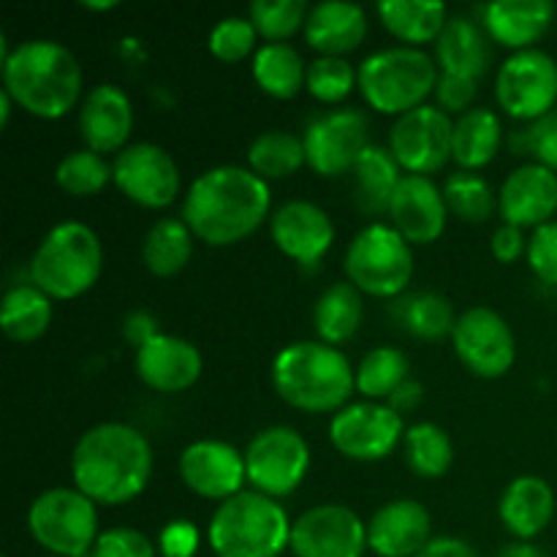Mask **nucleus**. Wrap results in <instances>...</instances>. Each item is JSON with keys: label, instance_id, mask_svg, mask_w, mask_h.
Instances as JSON below:
<instances>
[{"label": "nucleus", "instance_id": "1", "mask_svg": "<svg viewBox=\"0 0 557 557\" xmlns=\"http://www.w3.org/2000/svg\"><path fill=\"white\" fill-rule=\"evenodd\" d=\"M272 207V190L253 169L221 163L201 172L188 185L183 218L196 239L212 248H228L261 228Z\"/></svg>", "mask_w": 557, "mask_h": 557}, {"label": "nucleus", "instance_id": "2", "mask_svg": "<svg viewBox=\"0 0 557 557\" xmlns=\"http://www.w3.org/2000/svg\"><path fill=\"white\" fill-rule=\"evenodd\" d=\"M152 476V446L141 430L101 422L85 430L71 451V479L98 506H125L139 498Z\"/></svg>", "mask_w": 557, "mask_h": 557}, {"label": "nucleus", "instance_id": "3", "mask_svg": "<svg viewBox=\"0 0 557 557\" xmlns=\"http://www.w3.org/2000/svg\"><path fill=\"white\" fill-rule=\"evenodd\" d=\"M3 90L27 114L41 120L65 117L82 103V65L54 38H27L0 60Z\"/></svg>", "mask_w": 557, "mask_h": 557}, {"label": "nucleus", "instance_id": "4", "mask_svg": "<svg viewBox=\"0 0 557 557\" xmlns=\"http://www.w3.org/2000/svg\"><path fill=\"white\" fill-rule=\"evenodd\" d=\"M272 386L286 406L305 413H337L357 392V368L337 346L297 341L272 362Z\"/></svg>", "mask_w": 557, "mask_h": 557}, {"label": "nucleus", "instance_id": "5", "mask_svg": "<svg viewBox=\"0 0 557 557\" xmlns=\"http://www.w3.org/2000/svg\"><path fill=\"white\" fill-rule=\"evenodd\" d=\"M292 525L281 500L243 490L212 511L207 544L215 557H281L292 547Z\"/></svg>", "mask_w": 557, "mask_h": 557}, {"label": "nucleus", "instance_id": "6", "mask_svg": "<svg viewBox=\"0 0 557 557\" xmlns=\"http://www.w3.org/2000/svg\"><path fill=\"white\" fill-rule=\"evenodd\" d=\"M103 272V245L96 228L63 221L49 228L30 256V283L52 299H76Z\"/></svg>", "mask_w": 557, "mask_h": 557}, {"label": "nucleus", "instance_id": "7", "mask_svg": "<svg viewBox=\"0 0 557 557\" xmlns=\"http://www.w3.org/2000/svg\"><path fill=\"white\" fill-rule=\"evenodd\" d=\"M359 90L364 101L381 114H400L422 107L435 92L441 69L422 47H386L359 63Z\"/></svg>", "mask_w": 557, "mask_h": 557}, {"label": "nucleus", "instance_id": "8", "mask_svg": "<svg viewBox=\"0 0 557 557\" xmlns=\"http://www.w3.org/2000/svg\"><path fill=\"white\" fill-rule=\"evenodd\" d=\"M348 283L379 299H397L413 281V245L392 223L373 221L354 234L346 250Z\"/></svg>", "mask_w": 557, "mask_h": 557}, {"label": "nucleus", "instance_id": "9", "mask_svg": "<svg viewBox=\"0 0 557 557\" xmlns=\"http://www.w3.org/2000/svg\"><path fill=\"white\" fill-rule=\"evenodd\" d=\"M27 531L49 555L87 557L101 536L98 504L76 487L44 490L27 509Z\"/></svg>", "mask_w": 557, "mask_h": 557}, {"label": "nucleus", "instance_id": "10", "mask_svg": "<svg viewBox=\"0 0 557 557\" xmlns=\"http://www.w3.org/2000/svg\"><path fill=\"white\" fill-rule=\"evenodd\" d=\"M310 471V446L299 430L272 424L259 430L245 446V473L250 490L281 500L305 482Z\"/></svg>", "mask_w": 557, "mask_h": 557}, {"label": "nucleus", "instance_id": "11", "mask_svg": "<svg viewBox=\"0 0 557 557\" xmlns=\"http://www.w3.org/2000/svg\"><path fill=\"white\" fill-rule=\"evenodd\" d=\"M495 98L509 117L536 123L557 103V60L544 49H520L500 63Z\"/></svg>", "mask_w": 557, "mask_h": 557}, {"label": "nucleus", "instance_id": "12", "mask_svg": "<svg viewBox=\"0 0 557 557\" xmlns=\"http://www.w3.org/2000/svg\"><path fill=\"white\" fill-rule=\"evenodd\" d=\"M403 413L386 403H348L330 419V441L354 462H379L389 457L406 438Z\"/></svg>", "mask_w": 557, "mask_h": 557}, {"label": "nucleus", "instance_id": "13", "mask_svg": "<svg viewBox=\"0 0 557 557\" xmlns=\"http://www.w3.org/2000/svg\"><path fill=\"white\" fill-rule=\"evenodd\" d=\"M112 183L120 194L145 210H166L180 196V166L166 147L131 141L112 161Z\"/></svg>", "mask_w": 557, "mask_h": 557}, {"label": "nucleus", "instance_id": "14", "mask_svg": "<svg viewBox=\"0 0 557 557\" xmlns=\"http://www.w3.org/2000/svg\"><path fill=\"white\" fill-rule=\"evenodd\" d=\"M302 141L308 166L321 177H341L354 172L362 152L373 145L368 114L357 107L330 109L313 117L305 128Z\"/></svg>", "mask_w": 557, "mask_h": 557}, {"label": "nucleus", "instance_id": "15", "mask_svg": "<svg viewBox=\"0 0 557 557\" xmlns=\"http://www.w3.org/2000/svg\"><path fill=\"white\" fill-rule=\"evenodd\" d=\"M457 359L479 379H504L517 362V341L509 321L487 305L462 310L451 332Z\"/></svg>", "mask_w": 557, "mask_h": 557}, {"label": "nucleus", "instance_id": "16", "mask_svg": "<svg viewBox=\"0 0 557 557\" xmlns=\"http://www.w3.org/2000/svg\"><path fill=\"white\" fill-rule=\"evenodd\" d=\"M455 120L438 103L400 114L389 131V150L408 174H433L451 158Z\"/></svg>", "mask_w": 557, "mask_h": 557}, {"label": "nucleus", "instance_id": "17", "mask_svg": "<svg viewBox=\"0 0 557 557\" xmlns=\"http://www.w3.org/2000/svg\"><path fill=\"white\" fill-rule=\"evenodd\" d=\"M294 557H364L368 522L343 504H321L302 511L292 525Z\"/></svg>", "mask_w": 557, "mask_h": 557}, {"label": "nucleus", "instance_id": "18", "mask_svg": "<svg viewBox=\"0 0 557 557\" xmlns=\"http://www.w3.org/2000/svg\"><path fill=\"white\" fill-rule=\"evenodd\" d=\"M180 479L199 498L223 504L248 484L245 451L221 438L194 441L180 455Z\"/></svg>", "mask_w": 557, "mask_h": 557}, {"label": "nucleus", "instance_id": "19", "mask_svg": "<svg viewBox=\"0 0 557 557\" xmlns=\"http://www.w3.org/2000/svg\"><path fill=\"white\" fill-rule=\"evenodd\" d=\"M270 234L283 256L302 267H313L335 243V223L315 201L292 199L272 212Z\"/></svg>", "mask_w": 557, "mask_h": 557}, {"label": "nucleus", "instance_id": "20", "mask_svg": "<svg viewBox=\"0 0 557 557\" xmlns=\"http://www.w3.org/2000/svg\"><path fill=\"white\" fill-rule=\"evenodd\" d=\"M134 368L147 389L161 392V395H180L201 379L205 357L196 343L180 335H169V332H158L145 346L136 348Z\"/></svg>", "mask_w": 557, "mask_h": 557}, {"label": "nucleus", "instance_id": "21", "mask_svg": "<svg viewBox=\"0 0 557 557\" xmlns=\"http://www.w3.org/2000/svg\"><path fill=\"white\" fill-rule=\"evenodd\" d=\"M131 131H134V103L123 87L101 82L85 92L79 103V136L87 150L117 156L131 145Z\"/></svg>", "mask_w": 557, "mask_h": 557}, {"label": "nucleus", "instance_id": "22", "mask_svg": "<svg viewBox=\"0 0 557 557\" xmlns=\"http://www.w3.org/2000/svg\"><path fill=\"white\" fill-rule=\"evenodd\" d=\"M392 226L411 245H430L444 234L449 221L444 188L428 174H403L389 207Z\"/></svg>", "mask_w": 557, "mask_h": 557}, {"label": "nucleus", "instance_id": "23", "mask_svg": "<svg viewBox=\"0 0 557 557\" xmlns=\"http://www.w3.org/2000/svg\"><path fill=\"white\" fill-rule=\"evenodd\" d=\"M433 542V517L419 500L397 498L368 522V547L379 557H419Z\"/></svg>", "mask_w": 557, "mask_h": 557}, {"label": "nucleus", "instance_id": "24", "mask_svg": "<svg viewBox=\"0 0 557 557\" xmlns=\"http://www.w3.org/2000/svg\"><path fill=\"white\" fill-rule=\"evenodd\" d=\"M504 223L520 228H539L557 212V174L542 163H522L506 174L498 196Z\"/></svg>", "mask_w": 557, "mask_h": 557}, {"label": "nucleus", "instance_id": "25", "mask_svg": "<svg viewBox=\"0 0 557 557\" xmlns=\"http://www.w3.org/2000/svg\"><path fill=\"white\" fill-rule=\"evenodd\" d=\"M370 22L364 5L351 0H321L310 5L305 22V41L319 54L346 58L368 38Z\"/></svg>", "mask_w": 557, "mask_h": 557}, {"label": "nucleus", "instance_id": "26", "mask_svg": "<svg viewBox=\"0 0 557 557\" xmlns=\"http://www.w3.org/2000/svg\"><path fill=\"white\" fill-rule=\"evenodd\" d=\"M498 515L517 542H531L553 522L555 490L549 487L547 479L533 473L511 479L498 500Z\"/></svg>", "mask_w": 557, "mask_h": 557}, {"label": "nucleus", "instance_id": "27", "mask_svg": "<svg viewBox=\"0 0 557 557\" xmlns=\"http://www.w3.org/2000/svg\"><path fill=\"white\" fill-rule=\"evenodd\" d=\"M555 20V5L549 0H495L482 9V25L493 41L515 52L533 49L542 41Z\"/></svg>", "mask_w": 557, "mask_h": 557}, {"label": "nucleus", "instance_id": "28", "mask_svg": "<svg viewBox=\"0 0 557 557\" xmlns=\"http://www.w3.org/2000/svg\"><path fill=\"white\" fill-rule=\"evenodd\" d=\"M493 49L490 33L473 16L451 14L444 33L435 41V63L444 74H460L479 79L487 74Z\"/></svg>", "mask_w": 557, "mask_h": 557}, {"label": "nucleus", "instance_id": "29", "mask_svg": "<svg viewBox=\"0 0 557 557\" xmlns=\"http://www.w3.org/2000/svg\"><path fill=\"white\" fill-rule=\"evenodd\" d=\"M354 205L364 215H389L392 199L403 180V166L389 147L370 145L354 166Z\"/></svg>", "mask_w": 557, "mask_h": 557}, {"label": "nucleus", "instance_id": "30", "mask_svg": "<svg viewBox=\"0 0 557 557\" xmlns=\"http://www.w3.org/2000/svg\"><path fill=\"white\" fill-rule=\"evenodd\" d=\"M504 145V125L495 109L473 107L455 120L451 158L466 172H479L498 156Z\"/></svg>", "mask_w": 557, "mask_h": 557}, {"label": "nucleus", "instance_id": "31", "mask_svg": "<svg viewBox=\"0 0 557 557\" xmlns=\"http://www.w3.org/2000/svg\"><path fill=\"white\" fill-rule=\"evenodd\" d=\"M375 14L386 30L400 38L406 47L438 41L449 22V9L438 0H384L375 5Z\"/></svg>", "mask_w": 557, "mask_h": 557}, {"label": "nucleus", "instance_id": "32", "mask_svg": "<svg viewBox=\"0 0 557 557\" xmlns=\"http://www.w3.org/2000/svg\"><path fill=\"white\" fill-rule=\"evenodd\" d=\"M364 319V299L354 283L341 281L319 294L313 308V326L321 343L343 346L359 332Z\"/></svg>", "mask_w": 557, "mask_h": 557}, {"label": "nucleus", "instance_id": "33", "mask_svg": "<svg viewBox=\"0 0 557 557\" xmlns=\"http://www.w3.org/2000/svg\"><path fill=\"white\" fill-rule=\"evenodd\" d=\"M52 297L33 283H16L5 288L0 302V330L14 343H33L47 335L52 324Z\"/></svg>", "mask_w": 557, "mask_h": 557}, {"label": "nucleus", "instance_id": "34", "mask_svg": "<svg viewBox=\"0 0 557 557\" xmlns=\"http://www.w3.org/2000/svg\"><path fill=\"white\" fill-rule=\"evenodd\" d=\"M194 243V232L183 218H158L141 239V261L156 277H172L188 267Z\"/></svg>", "mask_w": 557, "mask_h": 557}, {"label": "nucleus", "instance_id": "35", "mask_svg": "<svg viewBox=\"0 0 557 557\" xmlns=\"http://www.w3.org/2000/svg\"><path fill=\"white\" fill-rule=\"evenodd\" d=\"M253 82L272 98H294L308 82V63L292 44H264L250 63Z\"/></svg>", "mask_w": 557, "mask_h": 557}, {"label": "nucleus", "instance_id": "36", "mask_svg": "<svg viewBox=\"0 0 557 557\" xmlns=\"http://www.w3.org/2000/svg\"><path fill=\"white\" fill-rule=\"evenodd\" d=\"M308 163L302 136L292 131L272 128L256 136L248 147V169H253L261 180H286L297 174Z\"/></svg>", "mask_w": 557, "mask_h": 557}, {"label": "nucleus", "instance_id": "37", "mask_svg": "<svg viewBox=\"0 0 557 557\" xmlns=\"http://www.w3.org/2000/svg\"><path fill=\"white\" fill-rule=\"evenodd\" d=\"M395 315L406 332L422 341H441V337L455 332L460 315L455 313V305L435 292H413L395 305Z\"/></svg>", "mask_w": 557, "mask_h": 557}, {"label": "nucleus", "instance_id": "38", "mask_svg": "<svg viewBox=\"0 0 557 557\" xmlns=\"http://www.w3.org/2000/svg\"><path fill=\"white\" fill-rule=\"evenodd\" d=\"M403 451H406L408 468L422 479H441L444 473H449L451 462H455L451 435L435 422L411 424L403 438Z\"/></svg>", "mask_w": 557, "mask_h": 557}, {"label": "nucleus", "instance_id": "39", "mask_svg": "<svg viewBox=\"0 0 557 557\" xmlns=\"http://www.w3.org/2000/svg\"><path fill=\"white\" fill-rule=\"evenodd\" d=\"M408 370H411V362L400 348H373L364 354L357 368V392L373 403L389 400L408 381Z\"/></svg>", "mask_w": 557, "mask_h": 557}, {"label": "nucleus", "instance_id": "40", "mask_svg": "<svg viewBox=\"0 0 557 557\" xmlns=\"http://www.w3.org/2000/svg\"><path fill=\"white\" fill-rule=\"evenodd\" d=\"M444 199L449 207V215L466 223H484L498 210V196H495L493 185L482 174L466 172V169L446 177Z\"/></svg>", "mask_w": 557, "mask_h": 557}, {"label": "nucleus", "instance_id": "41", "mask_svg": "<svg viewBox=\"0 0 557 557\" xmlns=\"http://www.w3.org/2000/svg\"><path fill=\"white\" fill-rule=\"evenodd\" d=\"M54 183L60 190L76 199H87L96 196L112 183V163L92 150H74L65 158H60L58 169H54Z\"/></svg>", "mask_w": 557, "mask_h": 557}, {"label": "nucleus", "instance_id": "42", "mask_svg": "<svg viewBox=\"0 0 557 557\" xmlns=\"http://www.w3.org/2000/svg\"><path fill=\"white\" fill-rule=\"evenodd\" d=\"M310 5L305 0H253L248 9L250 22L267 44H286L299 27H305Z\"/></svg>", "mask_w": 557, "mask_h": 557}, {"label": "nucleus", "instance_id": "43", "mask_svg": "<svg viewBox=\"0 0 557 557\" xmlns=\"http://www.w3.org/2000/svg\"><path fill=\"white\" fill-rule=\"evenodd\" d=\"M354 87H359L357 69L346 58H330L319 54L313 63H308V82L305 90L321 103H341L351 96Z\"/></svg>", "mask_w": 557, "mask_h": 557}, {"label": "nucleus", "instance_id": "44", "mask_svg": "<svg viewBox=\"0 0 557 557\" xmlns=\"http://www.w3.org/2000/svg\"><path fill=\"white\" fill-rule=\"evenodd\" d=\"M256 41H259V30L253 27L250 16H223L215 27L210 30L207 47H210L212 58L223 60V63H239L248 54H256Z\"/></svg>", "mask_w": 557, "mask_h": 557}, {"label": "nucleus", "instance_id": "45", "mask_svg": "<svg viewBox=\"0 0 557 557\" xmlns=\"http://www.w3.org/2000/svg\"><path fill=\"white\" fill-rule=\"evenodd\" d=\"M90 557H158V547L136 528H109L101 531Z\"/></svg>", "mask_w": 557, "mask_h": 557}, {"label": "nucleus", "instance_id": "46", "mask_svg": "<svg viewBox=\"0 0 557 557\" xmlns=\"http://www.w3.org/2000/svg\"><path fill=\"white\" fill-rule=\"evenodd\" d=\"M528 264L547 286H557V221L533 228L528 237Z\"/></svg>", "mask_w": 557, "mask_h": 557}, {"label": "nucleus", "instance_id": "47", "mask_svg": "<svg viewBox=\"0 0 557 557\" xmlns=\"http://www.w3.org/2000/svg\"><path fill=\"white\" fill-rule=\"evenodd\" d=\"M479 79H471V76L460 74H444L441 71L438 85H435V101L444 109L446 114H466L468 109H473V101L479 96Z\"/></svg>", "mask_w": 557, "mask_h": 557}, {"label": "nucleus", "instance_id": "48", "mask_svg": "<svg viewBox=\"0 0 557 557\" xmlns=\"http://www.w3.org/2000/svg\"><path fill=\"white\" fill-rule=\"evenodd\" d=\"M522 147L536 158V163L557 174V107L542 120L531 123V128L522 131Z\"/></svg>", "mask_w": 557, "mask_h": 557}, {"label": "nucleus", "instance_id": "49", "mask_svg": "<svg viewBox=\"0 0 557 557\" xmlns=\"http://www.w3.org/2000/svg\"><path fill=\"white\" fill-rule=\"evenodd\" d=\"M199 528L190 520H172L158 533V555L161 557H194L199 553Z\"/></svg>", "mask_w": 557, "mask_h": 557}, {"label": "nucleus", "instance_id": "50", "mask_svg": "<svg viewBox=\"0 0 557 557\" xmlns=\"http://www.w3.org/2000/svg\"><path fill=\"white\" fill-rule=\"evenodd\" d=\"M490 250H493V256L500 264H515V261H520V256L528 253L525 228L500 223L493 232V239H490Z\"/></svg>", "mask_w": 557, "mask_h": 557}, {"label": "nucleus", "instance_id": "51", "mask_svg": "<svg viewBox=\"0 0 557 557\" xmlns=\"http://www.w3.org/2000/svg\"><path fill=\"white\" fill-rule=\"evenodd\" d=\"M123 335H125V341L134 343L136 348L145 346V343L150 341V337L158 335L156 319H152V315H147V313H141V310H134V313L125 315Z\"/></svg>", "mask_w": 557, "mask_h": 557}, {"label": "nucleus", "instance_id": "52", "mask_svg": "<svg viewBox=\"0 0 557 557\" xmlns=\"http://www.w3.org/2000/svg\"><path fill=\"white\" fill-rule=\"evenodd\" d=\"M419 557H479V553L457 536H435Z\"/></svg>", "mask_w": 557, "mask_h": 557}, {"label": "nucleus", "instance_id": "53", "mask_svg": "<svg viewBox=\"0 0 557 557\" xmlns=\"http://www.w3.org/2000/svg\"><path fill=\"white\" fill-rule=\"evenodd\" d=\"M419 403H422V384H419V381L408 379L406 384H403L400 389H397L395 395L386 400V406L395 408L397 413H406V411H411V408H417Z\"/></svg>", "mask_w": 557, "mask_h": 557}, {"label": "nucleus", "instance_id": "54", "mask_svg": "<svg viewBox=\"0 0 557 557\" xmlns=\"http://www.w3.org/2000/svg\"><path fill=\"white\" fill-rule=\"evenodd\" d=\"M495 557H547L544 549H539L536 544H528V542H515V544H506Z\"/></svg>", "mask_w": 557, "mask_h": 557}, {"label": "nucleus", "instance_id": "55", "mask_svg": "<svg viewBox=\"0 0 557 557\" xmlns=\"http://www.w3.org/2000/svg\"><path fill=\"white\" fill-rule=\"evenodd\" d=\"M11 107H16L14 101H11V96L9 92L3 90V87H0V125H9V117H11Z\"/></svg>", "mask_w": 557, "mask_h": 557}, {"label": "nucleus", "instance_id": "56", "mask_svg": "<svg viewBox=\"0 0 557 557\" xmlns=\"http://www.w3.org/2000/svg\"><path fill=\"white\" fill-rule=\"evenodd\" d=\"M85 9H90V11H112V9H117V0H101V3H92V0H85Z\"/></svg>", "mask_w": 557, "mask_h": 557}, {"label": "nucleus", "instance_id": "57", "mask_svg": "<svg viewBox=\"0 0 557 557\" xmlns=\"http://www.w3.org/2000/svg\"><path fill=\"white\" fill-rule=\"evenodd\" d=\"M47 557H58V555H47ZM87 557H90V555H87Z\"/></svg>", "mask_w": 557, "mask_h": 557}]
</instances>
